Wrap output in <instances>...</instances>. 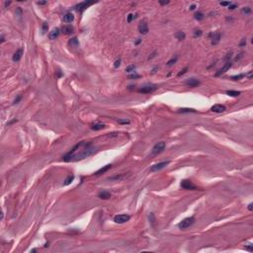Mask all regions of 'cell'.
I'll return each instance as SVG.
<instances>
[{
  "mask_svg": "<svg viewBox=\"0 0 253 253\" xmlns=\"http://www.w3.org/2000/svg\"><path fill=\"white\" fill-rule=\"evenodd\" d=\"M131 217L129 215H126V214H122V215H117L115 218H114V222L116 223H125L126 222L130 221Z\"/></svg>",
  "mask_w": 253,
  "mask_h": 253,
  "instance_id": "cell-4",
  "label": "cell"
},
{
  "mask_svg": "<svg viewBox=\"0 0 253 253\" xmlns=\"http://www.w3.org/2000/svg\"><path fill=\"white\" fill-rule=\"evenodd\" d=\"M59 35V29L58 28H56L54 30H51V32H50L49 34V38L50 40H56Z\"/></svg>",
  "mask_w": 253,
  "mask_h": 253,
  "instance_id": "cell-19",
  "label": "cell"
},
{
  "mask_svg": "<svg viewBox=\"0 0 253 253\" xmlns=\"http://www.w3.org/2000/svg\"><path fill=\"white\" fill-rule=\"evenodd\" d=\"M135 70H136V65H134V64L129 65L128 67L126 68V72H135Z\"/></svg>",
  "mask_w": 253,
  "mask_h": 253,
  "instance_id": "cell-28",
  "label": "cell"
},
{
  "mask_svg": "<svg viewBox=\"0 0 253 253\" xmlns=\"http://www.w3.org/2000/svg\"><path fill=\"white\" fill-rule=\"evenodd\" d=\"M91 130H93V131H100V130H103L104 128H105V125L104 124H102V123H94V124H92L91 125Z\"/></svg>",
  "mask_w": 253,
  "mask_h": 253,
  "instance_id": "cell-18",
  "label": "cell"
},
{
  "mask_svg": "<svg viewBox=\"0 0 253 253\" xmlns=\"http://www.w3.org/2000/svg\"><path fill=\"white\" fill-rule=\"evenodd\" d=\"M230 4H231V2H228H228H221V5L222 6H229Z\"/></svg>",
  "mask_w": 253,
  "mask_h": 253,
  "instance_id": "cell-42",
  "label": "cell"
},
{
  "mask_svg": "<svg viewBox=\"0 0 253 253\" xmlns=\"http://www.w3.org/2000/svg\"><path fill=\"white\" fill-rule=\"evenodd\" d=\"M38 4L39 5H46V4H48V1H38Z\"/></svg>",
  "mask_w": 253,
  "mask_h": 253,
  "instance_id": "cell-43",
  "label": "cell"
},
{
  "mask_svg": "<svg viewBox=\"0 0 253 253\" xmlns=\"http://www.w3.org/2000/svg\"><path fill=\"white\" fill-rule=\"evenodd\" d=\"M177 59H178V56H173V57H172L171 59H169V61H167V65H168V66H172L173 64H175V63H176Z\"/></svg>",
  "mask_w": 253,
  "mask_h": 253,
  "instance_id": "cell-26",
  "label": "cell"
},
{
  "mask_svg": "<svg viewBox=\"0 0 253 253\" xmlns=\"http://www.w3.org/2000/svg\"><path fill=\"white\" fill-rule=\"evenodd\" d=\"M112 168V164H107V165H105V166H103V167H101L100 168L99 170H97L94 174L96 175V176H98V175H101V174H104V173H106L107 172L108 170H110Z\"/></svg>",
  "mask_w": 253,
  "mask_h": 253,
  "instance_id": "cell-15",
  "label": "cell"
},
{
  "mask_svg": "<svg viewBox=\"0 0 253 253\" xmlns=\"http://www.w3.org/2000/svg\"><path fill=\"white\" fill-rule=\"evenodd\" d=\"M244 76V74H239V75H234V76H231V79H233V80H238V79H240Z\"/></svg>",
  "mask_w": 253,
  "mask_h": 253,
  "instance_id": "cell-35",
  "label": "cell"
},
{
  "mask_svg": "<svg viewBox=\"0 0 253 253\" xmlns=\"http://www.w3.org/2000/svg\"><path fill=\"white\" fill-rule=\"evenodd\" d=\"M78 40H77V38L76 37H74V38H72V39H70L69 40V42H68V45H69V46H78Z\"/></svg>",
  "mask_w": 253,
  "mask_h": 253,
  "instance_id": "cell-21",
  "label": "cell"
},
{
  "mask_svg": "<svg viewBox=\"0 0 253 253\" xmlns=\"http://www.w3.org/2000/svg\"><path fill=\"white\" fill-rule=\"evenodd\" d=\"M230 67H231V62H230V61H228V62H226V63H225V64L223 66V67L221 68V69H219V70H218V71L216 73V76H219L221 74H223V73L226 72V71H228V70Z\"/></svg>",
  "mask_w": 253,
  "mask_h": 253,
  "instance_id": "cell-14",
  "label": "cell"
},
{
  "mask_svg": "<svg viewBox=\"0 0 253 253\" xmlns=\"http://www.w3.org/2000/svg\"><path fill=\"white\" fill-rule=\"evenodd\" d=\"M164 148H165V142H159L153 146L151 153L152 154H158V153H160L161 151H163Z\"/></svg>",
  "mask_w": 253,
  "mask_h": 253,
  "instance_id": "cell-6",
  "label": "cell"
},
{
  "mask_svg": "<svg viewBox=\"0 0 253 253\" xmlns=\"http://www.w3.org/2000/svg\"><path fill=\"white\" fill-rule=\"evenodd\" d=\"M111 196H112L111 193L108 192V191H101L99 193V195H98V197L100 199H103V200H108V199L111 198Z\"/></svg>",
  "mask_w": 253,
  "mask_h": 253,
  "instance_id": "cell-20",
  "label": "cell"
},
{
  "mask_svg": "<svg viewBox=\"0 0 253 253\" xmlns=\"http://www.w3.org/2000/svg\"><path fill=\"white\" fill-rule=\"evenodd\" d=\"M196 111L194 109H190V108H183V109H179L178 113H195Z\"/></svg>",
  "mask_w": 253,
  "mask_h": 253,
  "instance_id": "cell-25",
  "label": "cell"
},
{
  "mask_svg": "<svg viewBox=\"0 0 253 253\" xmlns=\"http://www.w3.org/2000/svg\"><path fill=\"white\" fill-rule=\"evenodd\" d=\"M245 249H246V250H249V251H252V250H253V249H252V245H250V246H246Z\"/></svg>",
  "mask_w": 253,
  "mask_h": 253,
  "instance_id": "cell-46",
  "label": "cell"
},
{
  "mask_svg": "<svg viewBox=\"0 0 253 253\" xmlns=\"http://www.w3.org/2000/svg\"><path fill=\"white\" fill-rule=\"evenodd\" d=\"M168 3H169V1H159V4L160 5H166Z\"/></svg>",
  "mask_w": 253,
  "mask_h": 253,
  "instance_id": "cell-44",
  "label": "cell"
},
{
  "mask_svg": "<svg viewBox=\"0 0 253 253\" xmlns=\"http://www.w3.org/2000/svg\"><path fill=\"white\" fill-rule=\"evenodd\" d=\"M118 123L119 124H121V125H129L131 122L129 121V120H118Z\"/></svg>",
  "mask_w": 253,
  "mask_h": 253,
  "instance_id": "cell-32",
  "label": "cell"
},
{
  "mask_svg": "<svg viewBox=\"0 0 253 253\" xmlns=\"http://www.w3.org/2000/svg\"><path fill=\"white\" fill-rule=\"evenodd\" d=\"M23 49H18L15 52H14V55H13V57H12V59H13V61H15V62H17V61H19L20 59L22 58V56H23Z\"/></svg>",
  "mask_w": 253,
  "mask_h": 253,
  "instance_id": "cell-13",
  "label": "cell"
},
{
  "mask_svg": "<svg viewBox=\"0 0 253 253\" xmlns=\"http://www.w3.org/2000/svg\"><path fill=\"white\" fill-rule=\"evenodd\" d=\"M252 206H253L252 203H250V204L248 205V210H249V211H252Z\"/></svg>",
  "mask_w": 253,
  "mask_h": 253,
  "instance_id": "cell-47",
  "label": "cell"
},
{
  "mask_svg": "<svg viewBox=\"0 0 253 253\" xmlns=\"http://www.w3.org/2000/svg\"><path fill=\"white\" fill-rule=\"evenodd\" d=\"M195 223V218H193V217H190V218H184L183 221H181L180 223H179L178 224V228H180V229H186V228H190V226Z\"/></svg>",
  "mask_w": 253,
  "mask_h": 253,
  "instance_id": "cell-2",
  "label": "cell"
},
{
  "mask_svg": "<svg viewBox=\"0 0 253 253\" xmlns=\"http://www.w3.org/2000/svg\"><path fill=\"white\" fill-rule=\"evenodd\" d=\"M135 18H136V15H134V14H132V13H131V14H129V15H128V18H126V21H128L129 23H131V22H132V20H134Z\"/></svg>",
  "mask_w": 253,
  "mask_h": 253,
  "instance_id": "cell-33",
  "label": "cell"
},
{
  "mask_svg": "<svg viewBox=\"0 0 253 253\" xmlns=\"http://www.w3.org/2000/svg\"><path fill=\"white\" fill-rule=\"evenodd\" d=\"M188 69H189L188 67H185L184 69H182V70H181L180 72H179V73H178V74H177V76H181V75H183V74H185V73H186V72H187V70H188Z\"/></svg>",
  "mask_w": 253,
  "mask_h": 253,
  "instance_id": "cell-36",
  "label": "cell"
},
{
  "mask_svg": "<svg viewBox=\"0 0 253 253\" xmlns=\"http://www.w3.org/2000/svg\"><path fill=\"white\" fill-rule=\"evenodd\" d=\"M211 110H212L213 112H215V113H223V112H224V111L226 110V108H225V106H224V105H222V104H216V105H214V106H213V107L211 108Z\"/></svg>",
  "mask_w": 253,
  "mask_h": 253,
  "instance_id": "cell-12",
  "label": "cell"
},
{
  "mask_svg": "<svg viewBox=\"0 0 253 253\" xmlns=\"http://www.w3.org/2000/svg\"><path fill=\"white\" fill-rule=\"evenodd\" d=\"M204 17H205V15L203 14L202 12H197V13H195V19L198 20V21H201V20H203Z\"/></svg>",
  "mask_w": 253,
  "mask_h": 253,
  "instance_id": "cell-27",
  "label": "cell"
},
{
  "mask_svg": "<svg viewBox=\"0 0 253 253\" xmlns=\"http://www.w3.org/2000/svg\"><path fill=\"white\" fill-rule=\"evenodd\" d=\"M236 7H237V5H236V4H230V5L228 6V9H230V10H234Z\"/></svg>",
  "mask_w": 253,
  "mask_h": 253,
  "instance_id": "cell-39",
  "label": "cell"
},
{
  "mask_svg": "<svg viewBox=\"0 0 253 253\" xmlns=\"http://www.w3.org/2000/svg\"><path fill=\"white\" fill-rule=\"evenodd\" d=\"M120 65H121V59H117V61H115V63H114V66L116 68H118Z\"/></svg>",
  "mask_w": 253,
  "mask_h": 253,
  "instance_id": "cell-37",
  "label": "cell"
},
{
  "mask_svg": "<svg viewBox=\"0 0 253 253\" xmlns=\"http://www.w3.org/2000/svg\"><path fill=\"white\" fill-rule=\"evenodd\" d=\"M74 21V15L72 14V13L68 12V13H66V14L63 16V22L65 23H71Z\"/></svg>",
  "mask_w": 253,
  "mask_h": 253,
  "instance_id": "cell-17",
  "label": "cell"
},
{
  "mask_svg": "<svg viewBox=\"0 0 253 253\" xmlns=\"http://www.w3.org/2000/svg\"><path fill=\"white\" fill-rule=\"evenodd\" d=\"M202 34H203V32H202L201 30H195V32H194V36H195L196 38H197V37H201Z\"/></svg>",
  "mask_w": 253,
  "mask_h": 253,
  "instance_id": "cell-34",
  "label": "cell"
},
{
  "mask_svg": "<svg viewBox=\"0 0 253 253\" xmlns=\"http://www.w3.org/2000/svg\"><path fill=\"white\" fill-rule=\"evenodd\" d=\"M200 83H201L200 80H198L196 78H189L185 82V84L187 86H189V87H197V86L200 85Z\"/></svg>",
  "mask_w": 253,
  "mask_h": 253,
  "instance_id": "cell-11",
  "label": "cell"
},
{
  "mask_svg": "<svg viewBox=\"0 0 253 253\" xmlns=\"http://www.w3.org/2000/svg\"><path fill=\"white\" fill-rule=\"evenodd\" d=\"M10 4H11V2H10V1H9V2H7V1H6V2H5V7H7V6H9Z\"/></svg>",
  "mask_w": 253,
  "mask_h": 253,
  "instance_id": "cell-48",
  "label": "cell"
},
{
  "mask_svg": "<svg viewBox=\"0 0 253 253\" xmlns=\"http://www.w3.org/2000/svg\"><path fill=\"white\" fill-rule=\"evenodd\" d=\"M73 180H74V175H69V176L66 177V179L64 180L63 185H64V186H67V185H69Z\"/></svg>",
  "mask_w": 253,
  "mask_h": 253,
  "instance_id": "cell-24",
  "label": "cell"
},
{
  "mask_svg": "<svg viewBox=\"0 0 253 253\" xmlns=\"http://www.w3.org/2000/svg\"><path fill=\"white\" fill-rule=\"evenodd\" d=\"M96 152V148L92 146L91 142H81L77 143L68 153H66L63 156V160L66 162L70 161H78L82 160L84 158H87L90 155Z\"/></svg>",
  "mask_w": 253,
  "mask_h": 253,
  "instance_id": "cell-1",
  "label": "cell"
},
{
  "mask_svg": "<svg viewBox=\"0 0 253 253\" xmlns=\"http://www.w3.org/2000/svg\"><path fill=\"white\" fill-rule=\"evenodd\" d=\"M157 89V86L154 84H146L144 86H142V88L138 89L139 93H142V94H148V93H152L153 91H155Z\"/></svg>",
  "mask_w": 253,
  "mask_h": 253,
  "instance_id": "cell-3",
  "label": "cell"
},
{
  "mask_svg": "<svg viewBox=\"0 0 253 253\" xmlns=\"http://www.w3.org/2000/svg\"><path fill=\"white\" fill-rule=\"evenodd\" d=\"M61 31H62V33L64 35H69V34H71V33H73L74 28H73L71 25H64L63 27L61 28Z\"/></svg>",
  "mask_w": 253,
  "mask_h": 253,
  "instance_id": "cell-16",
  "label": "cell"
},
{
  "mask_svg": "<svg viewBox=\"0 0 253 253\" xmlns=\"http://www.w3.org/2000/svg\"><path fill=\"white\" fill-rule=\"evenodd\" d=\"M139 43H141V39H138V40H137V43H136V44L137 45V44H139Z\"/></svg>",
  "mask_w": 253,
  "mask_h": 253,
  "instance_id": "cell-51",
  "label": "cell"
},
{
  "mask_svg": "<svg viewBox=\"0 0 253 253\" xmlns=\"http://www.w3.org/2000/svg\"><path fill=\"white\" fill-rule=\"evenodd\" d=\"M196 8V5H192L191 7H190V10H194Z\"/></svg>",
  "mask_w": 253,
  "mask_h": 253,
  "instance_id": "cell-49",
  "label": "cell"
},
{
  "mask_svg": "<svg viewBox=\"0 0 253 253\" xmlns=\"http://www.w3.org/2000/svg\"><path fill=\"white\" fill-rule=\"evenodd\" d=\"M93 2H87V1H84V2H81V3H79L75 6V10L79 11V12H82L83 10H85L86 8L88 7V6L92 5Z\"/></svg>",
  "mask_w": 253,
  "mask_h": 253,
  "instance_id": "cell-10",
  "label": "cell"
},
{
  "mask_svg": "<svg viewBox=\"0 0 253 253\" xmlns=\"http://www.w3.org/2000/svg\"><path fill=\"white\" fill-rule=\"evenodd\" d=\"M149 31V28H148V24L146 22V20H142L141 21L138 25V32L141 33L142 35H146Z\"/></svg>",
  "mask_w": 253,
  "mask_h": 253,
  "instance_id": "cell-5",
  "label": "cell"
},
{
  "mask_svg": "<svg viewBox=\"0 0 253 253\" xmlns=\"http://www.w3.org/2000/svg\"><path fill=\"white\" fill-rule=\"evenodd\" d=\"M4 41H5V39H4V36L2 35L1 36V43H4Z\"/></svg>",
  "mask_w": 253,
  "mask_h": 253,
  "instance_id": "cell-50",
  "label": "cell"
},
{
  "mask_svg": "<svg viewBox=\"0 0 253 253\" xmlns=\"http://www.w3.org/2000/svg\"><path fill=\"white\" fill-rule=\"evenodd\" d=\"M242 13H244L245 15H248L251 13V9L249 7H244V8H242Z\"/></svg>",
  "mask_w": 253,
  "mask_h": 253,
  "instance_id": "cell-31",
  "label": "cell"
},
{
  "mask_svg": "<svg viewBox=\"0 0 253 253\" xmlns=\"http://www.w3.org/2000/svg\"><path fill=\"white\" fill-rule=\"evenodd\" d=\"M180 186L185 190H196L197 187L190 180H182Z\"/></svg>",
  "mask_w": 253,
  "mask_h": 253,
  "instance_id": "cell-7",
  "label": "cell"
},
{
  "mask_svg": "<svg viewBox=\"0 0 253 253\" xmlns=\"http://www.w3.org/2000/svg\"><path fill=\"white\" fill-rule=\"evenodd\" d=\"M210 39H211V43L212 45H218L221 40V33L219 32H214L210 34Z\"/></svg>",
  "mask_w": 253,
  "mask_h": 253,
  "instance_id": "cell-9",
  "label": "cell"
},
{
  "mask_svg": "<svg viewBox=\"0 0 253 253\" xmlns=\"http://www.w3.org/2000/svg\"><path fill=\"white\" fill-rule=\"evenodd\" d=\"M130 79H136V78H139V75L138 74H132L129 76Z\"/></svg>",
  "mask_w": 253,
  "mask_h": 253,
  "instance_id": "cell-38",
  "label": "cell"
},
{
  "mask_svg": "<svg viewBox=\"0 0 253 253\" xmlns=\"http://www.w3.org/2000/svg\"><path fill=\"white\" fill-rule=\"evenodd\" d=\"M169 164V161H163V162H159L157 164H154V165H152L151 166V168H150V171L151 172H156V171H159V170H161L163 169L165 166H167Z\"/></svg>",
  "mask_w": 253,
  "mask_h": 253,
  "instance_id": "cell-8",
  "label": "cell"
},
{
  "mask_svg": "<svg viewBox=\"0 0 253 253\" xmlns=\"http://www.w3.org/2000/svg\"><path fill=\"white\" fill-rule=\"evenodd\" d=\"M21 99H22V96H21V95H19V96H18V97H17V98L14 100V104H18V103H19V101H20V100H21Z\"/></svg>",
  "mask_w": 253,
  "mask_h": 253,
  "instance_id": "cell-40",
  "label": "cell"
},
{
  "mask_svg": "<svg viewBox=\"0 0 253 253\" xmlns=\"http://www.w3.org/2000/svg\"><path fill=\"white\" fill-rule=\"evenodd\" d=\"M245 76H247L249 79H251L252 78V71H249L248 74H245Z\"/></svg>",
  "mask_w": 253,
  "mask_h": 253,
  "instance_id": "cell-45",
  "label": "cell"
},
{
  "mask_svg": "<svg viewBox=\"0 0 253 253\" xmlns=\"http://www.w3.org/2000/svg\"><path fill=\"white\" fill-rule=\"evenodd\" d=\"M175 37H176V38L179 40V41H183V40H185V38H186V35H185V33H184V32H182V31H179V32H177V33H176Z\"/></svg>",
  "mask_w": 253,
  "mask_h": 253,
  "instance_id": "cell-22",
  "label": "cell"
},
{
  "mask_svg": "<svg viewBox=\"0 0 253 253\" xmlns=\"http://www.w3.org/2000/svg\"><path fill=\"white\" fill-rule=\"evenodd\" d=\"M124 175H116V176H113V177H110L109 180H120V179H123Z\"/></svg>",
  "mask_w": 253,
  "mask_h": 253,
  "instance_id": "cell-30",
  "label": "cell"
},
{
  "mask_svg": "<svg viewBox=\"0 0 253 253\" xmlns=\"http://www.w3.org/2000/svg\"><path fill=\"white\" fill-rule=\"evenodd\" d=\"M246 45V40L245 39H242L241 40V42H240V44H239V46H244Z\"/></svg>",
  "mask_w": 253,
  "mask_h": 253,
  "instance_id": "cell-41",
  "label": "cell"
},
{
  "mask_svg": "<svg viewBox=\"0 0 253 253\" xmlns=\"http://www.w3.org/2000/svg\"><path fill=\"white\" fill-rule=\"evenodd\" d=\"M48 29H49V26H48V23H43V26H42V32L43 34H46V32H48Z\"/></svg>",
  "mask_w": 253,
  "mask_h": 253,
  "instance_id": "cell-29",
  "label": "cell"
},
{
  "mask_svg": "<svg viewBox=\"0 0 253 253\" xmlns=\"http://www.w3.org/2000/svg\"><path fill=\"white\" fill-rule=\"evenodd\" d=\"M226 94L231 96V97H237V96L240 95V92L235 91V90H228V91H226Z\"/></svg>",
  "mask_w": 253,
  "mask_h": 253,
  "instance_id": "cell-23",
  "label": "cell"
}]
</instances>
